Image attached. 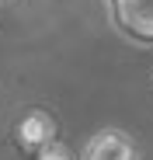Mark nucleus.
<instances>
[{
    "label": "nucleus",
    "instance_id": "1",
    "mask_svg": "<svg viewBox=\"0 0 153 160\" xmlns=\"http://www.w3.org/2000/svg\"><path fill=\"white\" fill-rule=\"evenodd\" d=\"M111 28L132 45H153V0H108Z\"/></svg>",
    "mask_w": 153,
    "mask_h": 160
},
{
    "label": "nucleus",
    "instance_id": "2",
    "mask_svg": "<svg viewBox=\"0 0 153 160\" xmlns=\"http://www.w3.org/2000/svg\"><path fill=\"white\" fill-rule=\"evenodd\" d=\"M84 160H139V146L122 129H101L87 139Z\"/></svg>",
    "mask_w": 153,
    "mask_h": 160
},
{
    "label": "nucleus",
    "instance_id": "3",
    "mask_svg": "<svg viewBox=\"0 0 153 160\" xmlns=\"http://www.w3.org/2000/svg\"><path fill=\"white\" fill-rule=\"evenodd\" d=\"M14 139L24 153H38L49 139H56V122L49 112L42 108H32L28 115H21V122L14 125Z\"/></svg>",
    "mask_w": 153,
    "mask_h": 160
},
{
    "label": "nucleus",
    "instance_id": "4",
    "mask_svg": "<svg viewBox=\"0 0 153 160\" xmlns=\"http://www.w3.org/2000/svg\"><path fill=\"white\" fill-rule=\"evenodd\" d=\"M35 160H73V153H70V146H66V143L49 139V143L35 153Z\"/></svg>",
    "mask_w": 153,
    "mask_h": 160
}]
</instances>
